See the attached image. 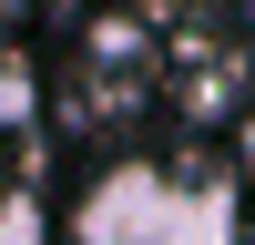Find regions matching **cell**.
Returning <instances> with one entry per match:
<instances>
[{"instance_id":"cell-1","label":"cell","mask_w":255,"mask_h":245,"mask_svg":"<svg viewBox=\"0 0 255 245\" xmlns=\"http://www.w3.org/2000/svg\"><path fill=\"white\" fill-rule=\"evenodd\" d=\"M31 113V72H10V61H0V122H20Z\"/></svg>"},{"instance_id":"cell-2","label":"cell","mask_w":255,"mask_h":245,"mask_svg":"<svg viewBox=\"0 0 255 245\" xmlns=\"http://www.w3.org/2000/svg\"><path fill=\"white\" fill-rule=\"evenodd\" d=\"M0 245H41V215H31V204H10V215H0Z\"/></svg>"}]
</instances>
